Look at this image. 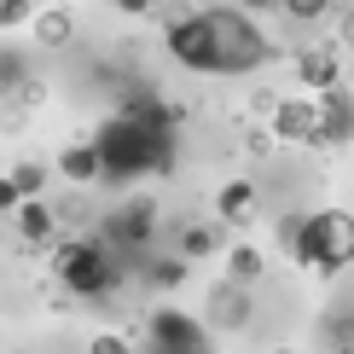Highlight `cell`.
<instances>
[{
    "instance_id": "8",
    "label": "cell",
    "mask_w": 354,
    "mask_h": 354,
    "mask_svg": "<svg viewBox=\"0 0 354 354\" xmlns=\"http://www.w3.org/2000/svg\"><path fill=\"white\" fill-rule=\"evenodd\" d=\"M209 326H215V331H244V326H250V297H244V285H215V290H209Z\"/></svg>"
},
{
    "instance_id": "22",
    "label": "cell",
    "mask_w": 354,
    "mask_h": 354,
    "mask_svg": "<svg viewBox=\"0 0 354 354\" xmlns=\"http://www.w3.org/2000/svg\"><path fill=\"white\" fill-rule=\"evenodd\" d=\"M180 279H186V261H157V268H151V285L157 290H174Z\"/></svg>"
},
{
    "instance_id": "23",
    "label": "cell",
    "mask_w": 354,
    "mask_h": 354,
    "mask_svg": "<svg viewBox=\"0 0 354 354\" xmlns=\"http://www.w3.org/2000/svg\"><path fill=\"white\" fill-rule=\"evenodd\" d=\"M285 12H290V18H326L331 0H285Z\"/></svg>"
},
{
    "instance_id": "1",
    "label": "cell",
    "mask_w": 354,
    "mask_h": 354,
    "mask_svg": "<svg viewBox=\"0 0 354 354\" xmlns=\"http://www.w3.org/2000/svg\"><path fill=\"white\" fill-rule=\"evenodd\" d=\"M169 53L180 58L186 70H209V76H244V70H261L268 58H279L273 41L232 6L198 12L192 24L169 29Z\"/></svg>"
},
{
    "instance_id": "24",
    "label": "cell",
    "mask_w": 354,
    "mask_h": 354,
    "mask_svg": "<svg viewBox=\"0 0 354 354\" xmlns=\"http://www.w3.org/2000/svg\"><path fill=\"white\" fill-rule=\"evenodd\" d=\"M24 18H29V0H0V29H12Z\"/></svg>"
},
{
    "instance_id": "3",
    "label": "cell",
    "mask_w": 354,
    "mask_h": 354,
    "mask_svg": "<svg viewBox=\"0 0 354 354\" xmlns=\"http://www.w3.org/2000/svg\"><path fill=\"white\" fill-rule=\"evenodd\" d=\"M290 261L319 268V273L348 268V261H354V215H343V209L308 215V221H302V244H297V256H290Z\"/></svg>"
},
{
    "instance_id": "11",
    "label": "cell",
    "mask_w": 354,
    "mask_h": 354,
    "mask_svg": "<svg viewBox=\"0 0 354 354\" xmlns=\"http://www.w3.org/2000/svg\"><path fill=\"white\" fill-rule=\"evenodd\" d=\"M151 331H157V343H163V348H192V343H198L192 319H186V314H174V308H163V314H151Z\"/></svg>"
},
{
    "instance_id": "29",
    "label": "cell",
    "mask_w": 354,
    "mask_h": 354,
    "mask_svg": "<svg viewBox=\"0 0 354 354\" xmlns=\"http://www.w3.org/2000/svg\"><path fill=\"white\" fill-rule=\"evenodd\" d=\"M18 198H24V192L12 186V174H6V180H0V209H12V203H18Z\"/></svg>"
},
{
    "instance_id": "18",
    "label": "cell",
    "mask_w": 354,
    "mask_h": 354,
    "mask_svg": "<svg viewBox=\"0 0 354 354\" xmlns=\"http://www.w3.org/2000/svg\"><path fill=\"white\" fill-rule=\"evenodd\" d=\"M41 180H47V163H35V157H24V163L12 169V186H18L24 198H35V192H41Z\"/></svg>"
},
{
    "instance_id": "13",
    "label": "cell",
    "mask_w": 354,
    "mask_h": 354,
    "mask_svg": "<svg viewBox=\"0 0 354 354\" xmlns=\"http://www.w3.org/2000/svg\"><path fill=\"white\" fill-rule=\"evenodd\" d=\"M250 203H256V192H250V180H227L215 198V209L232 221V227H250Z\"/></svg>"
},
{
    "instance_id": "31",
    "label": "cell",
    "mask_w": 354,
    "mask_h": 354,
    "mask_svg": "<svg viewBox=\"0 0 354 354\" xmlns=\"http://www.w3.org/2000/svg\"><path fill=\"white\" fill-rule=\"evenodd\" d=\"M116 6H122V12H151L157 0H116Z\"/></svg>"
},
{
    "instance_id": "15",
    "label": "cell",
    "mask_w": 354,
    "mask_h": 354,
    "mask_svg": "<svg viewBox=\"0 0 354 354\" xmlns=\"http://www.w3.org/2000/svg\"><path fill=\"white\" fill-rule=\"evenodd\" d=\"M58 169H64V180H82V186L105 174V169H99V151H93V145H70V151L58 157Z\"/></svg>"
},
{
    "instance_id": "12",
    "label": "cell",
    "mask_w": 354,
    "mask_h": 354,
    "mask_svg": "<svg viewBox=\"0 0 354 354\" xmlns=\"http://www.w3.org/2000/svg\"><path fill=\"white\" fill-rule=\"evenodd\" d=\"M18 232H24L29 244H47L53 232H58V215L47 209V203H35V198H29L24 209H18Z\"/></svg>"
},
{
    "instance_id": "9",
    "label": "cell",
    "mask_w": 354,
    "mask_h": 354,
    "mask_svg": "<svg viewBox=\"0 0 354 354\" xmlns=\"http://www.w3.org/2000/svg\"><path fill=\"white\" fill-rule=\"evenodd\" d=\"M151 227H157V203L151 198H134V203H122V209L111 215V239H122V244H145Z\"/></svg>"
},
{
    "instance_id": "25",
    "label": "cell",
    "mask_w": 354,
    "mask_h": 354,
    "mask_svg": "<svg viewBox=\"0 0 354 354\" xmlns=\"http://www.w3.org/2000/svg\"><path fill=\"white\" fill-rule=\"evenodd\" d=\"M53 215H58V221H87V198L76 192V198H64V203H58Z\"/></svg>"
},
{
    "instance_id": "32",
    "label": "cell",
    "mask_w": 354,
    "mask_h": 354,
    "mask_svg": "<svg viewBox=\"0 0 354 354\" xmlns=\"http://www.w3.org/2000/svg\"><path fill=\"white\" fill-rule=\"evenodd\" d=\"M343 41H348V47H354V6L343 12Z\"/></svg>"
},
{
    "instance_id": "27",
    "label": "cell",
    "mask_w": 354,
    "mask_h": 354,
    "mask_svg": "<svg viewBox=\"0 0 354 354\" xmlns=\"http://www.w3.org/2000/svg\"><path fill=\"white\" fill-rule=\"evenodd\" d=\"M24 82V70H18V58H0V93H12V87Z\"/></svg>"
},
{
    "instance_id": "4",
    "label": "cell",
    "mask_w": 354,
    "mask_h": 354,
    "mask_svg": "<svg viewBox=\"0 0 354 354\" xmlns=\"http://www.w3.org/2000/svg\"><path fill=\"white\" fill-rule=\"evenodd\" d=\"M53 273H58V285L76 290V297H111L116 290V268L105 261L99 244H64L53 256Z\"/></svg>"
},
{
    "instance_id": "21",
    "label": "cell",
    "mask_w": 354,
    "mask_h": 354,
    "mask_svg": "<svg viewBox=\"0 0 354 354\" xmlns=\"http://www.w3.org/2000/svg\"><path fill=\"white\" fill-rule=\"evenodd\" d=\"M151 12H157V18H163L169 29H180V24H192V18H198V12H186V0H157Z\"/></svg>"
},
{
    "instance_id": "17",
    "label": "cell",
    "mask_w": 354,
    "mask_h": 354,
    "mask_svg": "<svg viewBox=\"0 0 354 354\" xmlns=\"http://www.w3.org/2000/svg\"><path fill=\"white\" fill-rule=\"evenodd\" d=\"M215 244H221V232H215V227H186V232H180V256H186V261L215 256Z\"/></svg>"
},
{
    "instance_id": "2",
    "label": "cell",
    "mask_w": 354,
    "mask_h": 354,
    "mask_svg": "<svg viewBox=\"0 0 354 354\" xmlns=\"http://www.w3.org/2000/svg\"><path fill=\"white\" fill-rule=\"evenodd\" d=\"M93 151H99V169L116 174V180H134L140 169H157V174H169V169H174L169 134H145V128H140V122H128V116H111V122H99Z\"/></svg>"
},
{
    "instance_id": "34",
    "label": "cell",
    "mask_w": 354,
    "mask_h": 354,
    "mask_svg": "<svg viewBox=\"0 0 354 354\" xmlns=\"http://www.w3.org/2000/svg\"><path fill=\"white\" fill-rule=\"evenodd\" d=\"M268 354H297V348H268Z\"/></svg>"
},
{
    "instance_id": "30",
    "label": "cell",
    "mask_w": 354,
    "mask_h": 354,
    "mask_svg": "<svg viewBox=\"0 0 354 354\" xmlns=\"http://www.w3.org/2000/svg\"><path fill=\"white\" fill-rule=\"evenodd\" d=\"M326 331L337 337V343H348V337H354V326H348V319H326Z\"/></svg>"
},
{
    "instance_id": "7",
    "label": "cell",
    "mask_w": 354,
    "mask_h": 354,
    "mask_svg": "<svg viewBox=\"0 0 354 354\" xmlns=\"http://www.w3.org/2000/svg\"><path fill=\"white\" fill-rule=\"evenodd\" d=\"M314 128H319V105H308V99H279V111H273V134L279 140L314 145Z\"/></svg>"
},
{
    "instance_id": "20",
    "label": "cell",
    "mask_w": 354,
    "mask_h": 354,
    "mask_svg": "<svg viewBox=\"0 0 354 354\" xmlns=\"http://www.w3.org/2000/svg\"><path fill=\"white\" fill-rule=\"evenodd\" d=\"M35 105H47V82H18L12 87V111H35Z\"/></svg>"
},
{
    "instance_id": "14",
    "label": "cell",
    "mask_w": 354,
    "mask_h": 354,
    "mask_svg": "<svg viewBox=\"0 0 354 354\" xmlns=\"http://www.w3.org/2000/svg\"><path fill=\"white\" fill-rule=\"evenodd\" d=\"M70 35H76V18H70L64 6H53V12L35 18V41L41 47H70Z\"/></svg>"
},
{
    "instance_id": "28",
    "label": "cell",
    "mask_w": 354,
    "mask_h": 354,
    "mask_svg": "<svg viewBox=\"0 0 354 354\" xmlns=\"http://www.w3.org/2000/svg\"><path fill=\"white\" fill-rule=\"evenodd\" d=\"M273 140H279V134H268V128H256V134H250L244 145H250V151H256V157H268V151H273Z\"/></svg>"
},
{
    "instance_id": "5",
    "label": "cell",
    "mask_w": 354,
    "mask_h": 354,
    "mask_svg": "<svg viewBox=\"0 0 354 354\" xmlns=\"http://www.w3.org/2000/svg\"><path fill=\"white\" fill-rule=\"evenodd\" d=\"M348 140H354V93L348 87H326V93H319L314 145H348Z\"/></svg>"
},
{
    "instance_id": "16",
    "label": "cell",
    "mask_w": 354,
    "mask_h": 354,
    "mask_svg": "<svg viewBox=\"0 0 354 354\" xmlns=\"http://www.w3.org/2000/svg\"><path fill=\"white\" fill-rule=\"evenodd\" d=\"M227 268H232V285H256V279H261V268H268V261H261V250H250V244H239V250H232V261H227Z\"/></svg>"
},
{
    "instance_id": "19",
    "label": "cell",
    "mask_w": 354,
    "mask_h": 354,
    "mask_svg": "<svg viewBox=\"0 0 354 354\" xmlns=\"http://www.w3.org/2000/svg\"><path fill=\"white\" fill-rule=\"evenodd\" d=\"M302 221H308V215H297V209H290V215H279L273 239H279V250H285V256H297V244H302Z\"/></svg>"
},
{
    "instance_id": "10",
    "label": "cell",
    "mask_w": 354,
    "mask_h": 354,
    "mask_svg": "<svg viewBox=\"0 0 354 354\" xmlns=\"http://www.w3.org/2000/svg\"><path fill=\"white\" fill-rule=\"evenodd\" d=\"M297 70H302L308 87H319V93H326V87H337V58H331V47H308V53L297 58Z\"/></svg>"
},
{
    "instance_id": "6",
    "label": "cell",
    "mask_w": 354,
    "mask_h": 354,
    "mask_svg": "<svg viewBox=\"0 0 354 354\" xmlns=\"http://www.w3.org/2000/svg\"><path fill=\"white\" fill-rule=\"evenodd\" d=\"M116 116H128V122H140L145 128V134H169V122H174V111L163 105V99H157L151 93V87H128V93H122V111H116Z\"/></svg>"
},
{
    "instance_id": "26",
    "label": "cell",
    "mask_w": 354,
    "mask_h": 354,
    "mask_svg": "<svg viewBox=\"0 0 354 354\" xmlns=\"http://www.w3.org/2000/svg\"><path fill=\"white\" fill-rule=\"evenodd\" d=\"M87 354H134L122 343V337H93V343H87Z\"/></svg>"
},
{
    "instance_id": "33",
    "label": "cell",
    "mask_w": 354,
    "mask_h": 354,
    "mask_svg": "<svg viewBox=\"0 0 354 354\" xmlns=\"http://www.w3.org/2000/svg\"><path fill=\"white\" fill-rule=\"evenodd\" d=\"M244 6H285V0H244Z\"/></svg>"
}]
</instances>
